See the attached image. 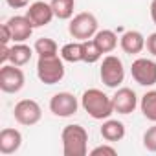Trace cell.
<instances>
[{
    "instance_id": "cell-2",
    "label": "cell",
    "mask_w": 156,
    "mask_h": 156,
    "mask_svg": "<svg viewBox=\"0 0 156 156\" xmlns=\"http://www.w3.org/2000/svg\"><path fill=\"white\" fill-rule=\"evenodd\" d=\"M64 156H87L88 154V132L79 123H70L61 132Z\"/></svg>"
},
{
    "instance_id": "cell-7",
    "label": "cell",
    "mask_w": 156,
    "mask_h": 156,
    "mask_svg": "<svg viewBox=\"0 0 156 156\" xmlns=\"http://www.w3.org/2000/svg\"><path fill=\"white\" fill-rule=\"evenodd\" d=\"M13 118L24 127H33L42 118V108L35 99H20L13 108Z\"/></svg>"
},
{
    "instance_id": "cell-29",
    "label": "cell",
    "mask_w": 156,
    "mask_h": 156,
    "mask_svg": "<svg viewBox=\"0 0 156 156\" xmlns=\"http://www.w3.org/2000/svg\"><path fill=\"white\" fill-rule=\"evenodd\" d=\"M151 19L156 24V0H152V2H151Z\"/></svg>"
},
{
    "instance_id": "cell-10",
    "label": "cell",
    "mask_w": 156,
    "mask_h": 156,
    "mask_svg": "<svg viewBox=\"0 0 156 156\" xmlns=\"http://www.w3.org/2000/svg\"><path fill=\"white\" fill-rule=\"evenodd\" d=\"M112 105H114V112L127 116V114H132L140 103H138V96L132 88L121 87V88H116V92L112 96Z\"/></svg>"
},
{
    "instance_id": "cell-27",
    "label": "cell",
    "mask_w": 156,
    "mask_h": 156,
    "mask_svg": "<svg viewBox=\"0 0 156 156\" xmlns=\"http://www.w3.org/2000/svg\"><path fill=\"white\" fill-rule=\"evenodd\" d=\"M8 6L13 8V9H24L30 6V0H6Z\"/></svg>"
},
{
    "instance_id": "cell-25",
    "label": "cell",
    "mask_w": 156,
    "mask_h": 156,
    "mask_svg": "<svg viewBox=\"0 0 156 156\" xmlns=\"http://www.w3.org/2000/svg\"><path fill=\"white\" fill-rule=\"evenodd\" d=\"M145 48H147V51H149L152 57H156V31L151 33V35L145 39Z\"/></svg>"
},
{
    "instance_id": "cell-20",
    "label": "cell",
    "mask_w": 156,
    "mask_h": 156,
    "mask_svg": "<svg viewBox=\"0 0 156 156\" xmlns=\"http://www.w3.org/2000/svg\"><path fill=\"white\" fill-rule=\"evenodd\" d=\"M50 4H51L55 19H59V20H70L73 17L75 0H51Z\"/></svg>"
},
{
    "instance_id": "cell-13",
    "label": "cell",
    "mask_w": 156,
    "mask_h": 156,
    "mask_svg": "<svg viewBox=\"0 0 156 156\" xmlns=\"http://www.w3.org/2000/svg\"><path fill=\"white\" fill-rule=\"evenodd\" d=\"M20 145H22L20 130L11 129V127H6L0 130V154H4V156L15 154L20 149Z\"/></svg>"
},
{
    "instance_id": "cell-11",
    "label": "cell",
    "mask_w": 156,
    "mask_h": 156,
    "mask_svg": "<svg viewBox=\"0 0 156 156\" xmlns=\"http://www.w3.org/2000/svg\"><path fill=\"white\" fill-rule=\"evenodd\" d=\"M26 17L30 19L33 28H42V26H48L53 20L55 15H53V9H51V4L44 2V0H37V2L28 6Z\"/></svg>"
},
{
    "instance_id": "cell-12",
    "label": "cell",
    "mask_w": 156,
    "mask_h": 156,
    "mask_svg": "<svg viewBox=\"0 0 156 156\" xmlns=\"http://www.w3.org/2000/svg\"><path fill=\"white\" fill-rule=\"evenodd\" d=\"M11 30V37H13V42H26L31 33H33V24L30 22V19L26 15H15L11 17L8 22H6Z\"/></svg>"
},
{
    "instance_id": "cell-9",
    "label": "cell",
    "mask_w": 156,
    "mask_h": 156,
    "mask_svg": "<svg viewBox=\"0 0 156 156\" xmlns=\"http://www.w3.org/2000/svg\"><path fill=\"white\" fill-rule=\"evenodd\" d=\"M79 108V101L72 92H57L50 99V110L57 118H72L77 114Z\"/></svg>"
},
{
    "instance_id": "cell-17",
    "label": "cell",
    "mask_w": 156,
    "mask_h": 156,
    "mask_svg": "<svg viewBox=\"0 0 156 156\" xmlns=\"http://www.w3.org/2000/svg\"><path fill=\"white\" fill-rule=\"evenodd\" d=\"M94 41L101 48L103 53H112L116 50V46H118V35L112 30H99L94 35Z\"/></svg>"
},
{
    "instance_id": "cell-4",
    "label": "cell",
    "mask_w": 156,
    "mask_h": 156,
    "mask_svg": "<svg viewBox=\"0 0 156 156\" xmlns=\"http://www.w3.org/2000/svg\"><path fill=\"white\" fill-rule=\"evenodd\" d=\"M99 31V24L94 13L83 11V13H77L70 19L68 24V33L73 37V41H88L94 39V35Z\"/></svg>"
},
{
    "instance_id": "cell-21",
    "label": "cell",
    "mask_w": 156,
    "mask_h": 156,
    "mask_svg": "<svg viewBox=\"0 0 156 156\" xmlns=\"http://www.w3.org/2000/svg\"><path fill=\"white\" fill-rule=\"evenodd\" d=\"M101 57H103V51H101V48L96 44L94 39L83 41V62L94 64V62H98Z\"/></svg>"
},
{
    "instance_id": "cell-15",
    "label": "cell",
    "mask_w": 156,
    "mask_h": 156,
    "mask_svg": "<svg viewBox=\"0 0 156 156\" xmlns=\"http://www.w3.org/2000/svg\"><path fill=\"white\" fill-rule=\"evenodd\" d=\"M101 138L107 141V143H116V141H121L125 138V123L123 121H118V119H105L101 129Z\"/></svg>"
},
{
    "instance_id": "cell-28",
    "label": "cell",
    "mask_w": 156,
    "mask_h": 156,
    "mask_svg": "<svg viewBox=\"0 0 156 156\" xmlns=\"http://www.w3.org/2000/svg\"><path fill=\"white\" fill-rule=\"evenodd\" d=\"M9 48L8 44H2V51H0V64H8L9 62Z\"/></svg>"
},
{
    "instance_id": "cell-23",
    "label": "cell",
    "mask_w": 156,
    "mask_h": 156,
    "mask_svg": "<svg viewBox=\"0 0 156 156\" xmlns=\"http://www.w3.org/2000/svg\"><path fill=\"white\" fill-rule=\"evenodd\" d=\"M143 147L149 152H156V123L143 132Z\"/></svg>"
},
{
    "instance_id": "cell-24",
    "label": "cell",
    "mask_w": 156,
    "mask_h": 156,
    "mask_svg": "<svg viewBox=\"0 0 156 156\" xmlns=\"http://www.w3.org/2000/svg\"><path fill=\"white\" fill-rule=\"evenodd\" d=\"M101 154L116 156V154H118V151H116V147H112V145H107V143H103V145H98V147H94V149L90 151V156H101Z\"/></svg>"
},
{
    "instance_id": "cell-26",
    "label": "cell",
    "mask_w": 156,
    "mask_h": 156,
    "mask_svg": "<svg viewBox=\"0 0 156 156\" xmlns=\"http://www.w3.org/2000/svg\"><path fill=\"white\" fill-rule=\"evenodd\" d=\"M0 30H2V44H9L11 41H13V37H11V30H9V26L4 22L2 26H0Z\"/></svg>"
},
{
    "instance_id": "cell-3",
    "label": "cell",
    "mask_w": 156,
    "mask_h": 156,
    "mask_svg": "<svg viewBox=\"0 0 156 156\" xmlns=\"http://www.w3.org/2000/svg\"><path fill=\"white\" fill-rule=\"evenodd\" d=\"M64 61L59 53L55 55H41L37 59V77L44 85H57L64 79Z\"/></svg>"
},
{
    "instance_id": "cell-16",
    "label": "cell",
    "mask_w": 156,
    "mask_h": 156,
    "mask_svg": "<svg viewBox=\"0 0 156 156\" xmlns=\"http://www.w3.org/2000/svg\"><path fill=\"white\" fill-rule=\"evenodd\" d=\"M33 51L35 50H31L26 42H15L9 48V62L15 64V66H24L31 61Z\"/></svg>"
},
{
    "instance_id": "cell-5",
    "label": "cell",
    "mask_w": 156,
    "mask_h": 156,
    "mask_svg": "<svg viewBox=\"0 0 156 156\" xmlns=\"http://www.w3.org/2000/svg\"><path fill=\"white\" fill-rule=\"evenodd\" d=\"M99 77L105 87L108 88H119L125 81V66L123 61L118 55H107L99 68Z\"/></svg>"
},
{
    "instance_id": "cell-18",
    "label": "cell",
    "mask_w": 156,
    "mask_h": 156,
    "mask_svg": "<svg viewBox=\"0 0 156 156\" xmlns=\"http://www.w3.org/2000/svg\"><path fill=\"white\" fill-rule=\"evenodd\" d=\"M61 57L64 62H83V41H73L61 48Z\"/></svg>"
},
{
    "instance_id": "cell-1",
    "label": "cell",
    "mask_w": 156,
    "mask_h": 156,
    "mask_svg": "<svg viewBox=\"0 0 156 156\" xmlns=\"http://www.w3.org/2000/svg\"><path fill=\"white\" fill-rule=\"evenodd\" d=\"M81 107L85 108V112L92 119H99V121H105V119H108L114 114L112 98L107 96L99 88H88V90H85L83 96H81Z\"/></svg>"
},
{
    "instance_id": "cell-14",
    "label": "cell",
    "mask_w": 156,
    "mask_h": 156,
    "mask_svg": "<svg viewBox=\"0 0 156 156\" xmlns=\"http://www.w3.org/2000/svg\"><path fill=\"white\" fill-rule=\"evenodd\" d=\"M119 46H121V50H123L125 53H129V55H138V53H141L143 48H145V37H143L140 31H136V30H129V31H125V33L121 35Z\"/></svg>"
},
{
    "instance_id": "cell-19",
    "label": "cell",
    "mask_w": 156,
    "mask_h": 156,
    "mask_svg": "<svg viewBox=\"0 0 156 156\" xmlns=\"http://www.w3.org/2000/svg\"><path fill=\"white\" fill-rule=\"evenodd\" d=\"M140 110L145 119L156 123V90H149L140 99Z\"/></svg>"
},
{
    "instance_id": "cell-22",
    "label": "cell",
    "mask_w": 156,
    "mask_h": 156,
    "mask_svg": "<svg viewBox=\"0 0 156 156\" xmlns=\"http://www.w3.org/2000/svg\"><path fill=\"white\" fill-rule=\"evenodd\" d=\"M33 50H35V53H37L39 57H41V55H55V53H59L57 42H55L53 39H50V37H41V39H37L35 44H33Z\"/></svg>"
},
{
    "instance_id": "cell-8",
    "label": "cell",
    "mask_w": 156,
    "mask_h": 156,
    "mask_svg": "<svg viewBox=\"0 0 156 156\" xmlns=\"http://www.w3.org/2000/svg\"><path fill=\"white\" fill-rule=\"evenodd\" d=\"M130 75L140 87H154L156 85V61L140 57L130 66Z\"/></svg>"
},
{
    "instance_id": "cell-6",
    "label": "cell",
    "mask_w": 156,
    "mask_h": 156,
    "mask_svg": "<svg viewBox=\"0 0 156 156\" xmlns=\"http://www.w3.org/2000/svg\"><path fill=\"white\" fill-rule=\"evenodd\" d=\"M24 83H26V77L20 66H15L11 62L2 64V68H0V90L2 92L17 94L24 88Z\"/></svg>"
}]
</instances>
